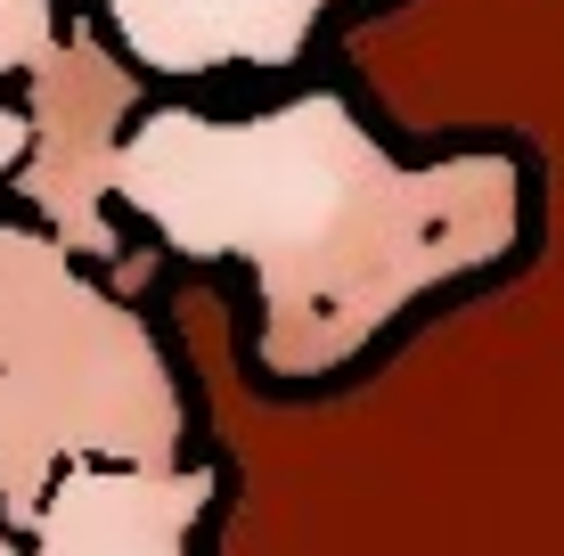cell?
Listing matches in <instances>:
<instances>
[{
  "label": "cell",
  "instance_id": "2",
  "mask_svg": "<svg viewBox=\"0 0 564 556\" xmlns=\"http://www.w3.org/2000/svg\"><path fill=\"white\" fill-rule=\"evenodd\" d=\"M17 156H25V107H9V99H0V172H9Z\"/></svg>",
  "mask_w": 564,
  "mask_h": 556
},
{
  "label": "cell",
  "instance_id": "1",
  "mask_svg": "<svg viewBox=\"0 0 564 556\" xmlns=\"http://www.w3.org/2000/svg\"><path fill=\"white\" fill-rule=\"evenodd\" d=\"M107 205L181 254L262 279L270 369L319 377L368 352L417 295L499 262L523 229L508 156L401 164L344 99L279 115H140L107 148Z\"/></svg>",
  "mask_w": 564,
  "mask_h": 556
}]
</instances>
